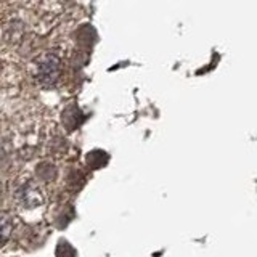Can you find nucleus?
Returning a JSON list of instances; mask_svg holds the SVG:
<instances>
[{"mask_svg": "<svg viewBox=\"0 0 257 257\" xmlns=\"http://www.w3.org/2000/svg\"><path fill=\"white\" fill-rule=\"evenodd\" d=\"M61 64L55 55H45L37 63V79L44 84H53L60 76Z\"/></svg>", "mask_w": 257, "mask_h": 257, "instance_id": "1", "label": "nucleus"}, {"mask_svg": "<svg viewBox=\"0 0 257 257\" xmlns=\"http://www.w3.org/2000/svg\"><path fill=\"white\" fill-rule=\"evenodd\" d=\"M16 199L24 207H34L42 203V196H40L39 188L34 183H24L23 187L16 191Z\"/></svg>", "mask_w": 257, "mask_h": 257, "instance_id": "2", "label": "nucleus"}, {"mask_svg": "<svg viewBox=\"0 0 257 257\" xmlns=\"http://www.w3.org/2000/svg\"><path fill=\"white\" fill-rule=\"evenodd\" d=\"M13 231V222L10 217L7 215H0V246H4Z\"/></svg>", "mask_w": 257, "mask_h": 257, "instance_id": "3", "label": "nucleus"}, {"mask_svg": "<svg viewBox=\"0 0 257 257\" xmlns=\"http://www.w3.org/2000/svg\"><path fill=\"white\" fill-rule=\"evenodd\" d=\"M0 195H2V183H0Z\"/></svg>", "mask_w": 257, "mask_h": 257, "instance_id": "4", "label": "nucleus"}, {"mask_svg": "<svg viewBox=\"0 0 257 257\" xmlns=\"http://www.w3.org/2000/svg\"><path fill=\"white\" fill-rule=\"evenodd\" d=\"M0 69H2V63H0Z\"/></svg>", "mask_w": 257, "mask_h": 257, "instance_id": "5", "label": "nucleus"}]
</instances>
